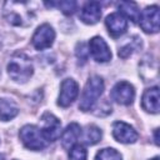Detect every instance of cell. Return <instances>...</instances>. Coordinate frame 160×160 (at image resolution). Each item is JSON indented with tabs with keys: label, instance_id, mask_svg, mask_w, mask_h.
<instances>
[{
	"label": "cell",
	"instance_id": "obj_11",
	"mask_svg": "<svg viewBox=\"0 0 160 160\" xmlns=\"http://www.w3.org/2000/svg\"><path fill=\"white\" fill-rule=\"evenodd\" d=\"M105 25L109 30V34L112 38H119L120 35H122L126 29H128V20L119 12H112L110 14L106 20H105Z\"/></svg>",
	"mask_w": 160,
	"mask_h": 160
},
{
	"label": "cell",
	"instance_id": "obj_2",
	"mask_svg": "<svg viewBox=\"0 0 160 160\" xmlns=\"http://www.w3.org/2000/svg\"><path fill=\"white\" fill-rule=\"evenodd\" d=\"M104 90V81L100 76H92L88 80L84 91L80 98L79 109L82 111H89L96 104L98 99L102 94Z\"/></svg>",
	"mask_w": 160,
	"mask_h": 160
},
{
	"label": "cell",
	"instance_id": "obj_17",
	"mask_svg": "<svg viewBox=\"0 0 160 160\" xmlns=\"http://www.w3.org/2000/svg\"><path fill=\"white\" fill-rule=\"evenodd\" d=\"M101 139V130L95 126V125H89L86 126L84 135H82V141L86 145H95L96 142H99Z\"/></svg>",
	"mask_w": 160,
	"mask_h": 160
},
{
	"label": "cell",
	"instance_id": "obj_18",
	"mask_svg": "<svg viewBox=\"0 0 160 160\" xmlns=\"http://www.w3.org/2000/svg\"><path fill=\"white\" fill-rule=\"evenodd\" d=\"M95 160H121V155L112 148H106L100 150L96 156Z\"/></svg>",
	"mask_w": 160,
	"mask_h": 160
},
{
	"label": "cell",
	"instance_id": "obj_8",
	"mask_svg": "<svg viewBox=\"0 0 160 160\" xmlns=\"http://www.w3.org/2000/svg\"><path fill=\"white\" fill-rule=\"evenodd\" d=\"M112 136L122 144H132L138 140L139 134L136 130L124 121H116L112 125Z\"/></svg>",
	"mask_w": 160,
	"mask_h": 160
},
{
	"label": "cell",
	"instance_id": "obj_20",
	"mask_svg": "<svg viewBox=\"0 0 160 160\" xmlns=\"http://www.w3.org/2000/svg\"><path fill=\"white\" fill-rule=\"evenodd\" d=\"M55 5L59 6V9L65 14V15H71L75 12L76 10V6L78 4L75 1H60V2H56Z\"/></svg>",
	"mask_w": 160,
	"mask_h": 160
},
{
	"label": "cell",
	"instance_id": "obj_5",
	"mask_svg": "<svg viewBox=\"0 0 160 160\" xmlns=\"http://www.w3.org/2000/svg\"><path fill=\"white\" fill-rule=\"evenodd\" d=\"M140 26L145 32L159 31V8L156 5L148 6L139 15Z\"/></svg>",
	"mask_w": 160,
	"mask_h": 160
},
{
	"label": "cell",
	"instance_id": "obj_1",
	"mask_svg": "<svg viewBox=\"0 0 160 160\" xmlns=\"http://www.w3.org/2000/svg\"><path fill=\"white\" fill-rule=\"evenodd\" d=\"M8 72L12 80L18 82H25L32 75L31 60L25 54H15L8 64Z\"/></svg>",
	"mask_w": 160,
	"mask_h": 160
},
{
	"label": "cell",
	"instance_id": "obj_21",
	"mask_svg": "<svg viewBox=\"0 0 160 160\" xmlns=\"http://www.w3.org/2000/svg\"><path fill=\"white\" fill-rule=\"evenodd\" d=\"M135 41L134 40H131V41H128L125 45H122L120 49H119V56H121V58H128L131 52H132V50L135 49Z\"/></svg>",
	"mask_w": 160,
	"mask_h": 160
},
{
	"label": "cell",
	"instance_id": "obj_10",
	"mask_svg": "<svg viewBox=\"0 0 160 160\" xmlns=\"http://www.w3.org/2000/svg\"><path fill=\"white\" fill-rule=\"evenodd\" d=\"M89 49L92 58L99 62H106L111 59V51L105 42V40L100 36H94L89 42Z\"/></svg>",
	"mask_w": 160,
	"mask_h": 160
},
{
	"label": "cell",
	"instance_id": "obj_14",
	"mask_svg": "<svg viewBox=\"0 0 160 160\" xmlns=\"http://www.w3.org/2000/svg\"><path fill=\"white\" fill-rule=\"evenodd\" d=\"M80 135H81V128H80L79 124L71 122L70 125H68L66 129L62 132V136H61L62 148L64 149H70L76 142V140L79 139Z\"/></svg>",
	"mask_w": 160,
	"mask_h": 160
},
{
	"label": "cell",
	"instance_id": "obj_16",
	"mask_svg": "<svg viewBox=\"0 0 160 160\" xmlns=\"http://www.w3.org/2000/svg\"><path fill=\"white\" fill-rule=\"evenodd\" d=\"M19 112L18 105L9 99H0V120L8 121L15 118Z\"/></svg>",
	"mask_w": 160,
	"mask_h": 160
},
{
	"label": "cell",
	"instance_id": "obj_23",
	"mask_svg": "<svg viewBox=\"0 0 160 160\" xmlns=\"http://www.w3.org/2000/svg\"><path fill=\"white\" fill-rule=\"evenodd\" d=\"M155 142L159 144V138H158V129L155 130Z\"/></svg>",
	"mask_w": 160,
	"mask_h": 160
},
{
	"label": "cell",
	"instance_id": "obj_25",
	"mask_svg": "<svg viewBox=\"0 0 160 160\" xmlns=\"http://www.w3.org/2000/svg\"><path fill=\"white\" fill-rule=\"evenodd\" d=\"M151 160H159V158L156 156V158H154V159H151Z\"/></svg>",
	"mask_w": 160,
	"mask_h": 160
},
{
	"label": "cell",
	"instance_id": "obj_19",
	"mask_svg": "<svg viewBox=\"0 0 160 160\" xmlns=\"http://www.w3.org/2000/svg\"><path fill=\"white\" fill-rule=\"evenodd\" d=\"M88 152L86 149L80 145V144H74L70 148V152H69V159L70 160H86Z\"/></svg>",
	"mask_w": 160,
	"mask_h": 160
},
{
	"label": "cell",
	"instance_id": "obj_7",
	"mask_svg": "<svg viewBox=\"0 0 160 160\" xmlns=\"http://www.w3.org/2000/svg\"><path fill=\"white\" fill-rule=\"evenodd\" d=\"M41 120H42V124H44V126L41 129L42 135L45 136V139L48 141H55L61 134V122H60V120L50 112H45L41 116Z\"/></svg>",
	"mask_w": 160,
	"mask_h": 160
},
{
	"label": "cell",
	"instance_id": "obj_12",
	"mask_svg": "<svg viewBox=\"0 0 160 160\" xmlns=\"http://www.w3.org/2000/svg\"><path fill=\"white\" fill-rule=\"evenodd\" d=\"M100 18H101V6H100V2H98V1L86 2L85 6L81 10L80 19L85 24L92 25V24H96L100 20Z\"/></svg>",
	"mask_w": 160,
	"mask_h": 160
},
{
	"label": "cell",
	"instance_id": "obj_9",
	"mask_svg": "<svg viewBox=\"0 0 160 160\" xmlns=\"http://www.w3.org/2000/svg\"><path fill=\"white\" fill-rule=\"evenodd\" d=\"M79 95V85L72 79H65L60 86V95L58 104L62 108L69 106Z\"/></svg>",
	"mask_w": 160,
	"mask_h": 160
},
{
	"label": "cell",
	"instance_id": "obj_22",
	"mask_svg": "<svg viewBox=\"0 0 160 160\" xmlns=\"http://www.w3.org/2000/svg\"><path fill=\"white\" fill-rule=\"evenodd\" d=\"M88 54H89V50H86L85 44H82V42L79 44L78 48H76V55H78V58H79L80 60L85 61V60L88 59Z\"/></svg>",
	"mask_w": 160,
	"mask_h": 160
},
{
	"label": "cell",
	"instance_id": "obj_15",
	"mask_svg": "<svg viewBox=\"0 0 160 160\" xmlns=\"http://www.w3.org/2000/svg\"><path fill=\"white\" fill-rule=\"evenodd\" d=\"M119 14H121L125 19L129 18L132 22H136L139 20V15H140V10L139 6L136 5V2L134 1H121L119 5Z\"/></svg>",
	"mask_w": 160,
	"mask_h": 160
},
{
	"label": "cell",
	"instance_id": "obj_4",
	"mask_svg": "<svg viewBox=\"0 0 160 160\" xmlns=\"http://www.w3.org/2000/svg\"><path fill=\"white\" fill-rule=\"evenodd\" d=\"M55 39V31L49 24L40 25L32 35L31 42L36 50H44L52 45Z\"/></svg>",
	"mask_w": 160,
	"mask_h": 160
},
{
	"label": "cell",
	"instance_id": "obj_13",
	"mask_svg": "<svg viewBox=\"0 0 160 160\" xmlns=\"http://www.w3.org/2000/svg\"><path fill=\"white\" fill-rule=\"evenodd\" d=\"M141 106L148 112H159V88L155 86L145 90L141 98Z\"/></svg>",
	"mask_w": 160,
	"mask_h": 160
},
{
	"label": "cell",
	"instance_id": "obj_3",
	"mask_svg": "<svg viewBox=\"0 0 160 160\" xmlns=\"http://www.w3.org/2000/svg\"><path fill=\"white\" fill-rule=\"evenodd\" d=\"M19 135H20V139H21L22 144L30 150H41L48 144V140L42 135L41 129H39L35 125L22 126Z\"/></svg>",
	"mask_w": 160,
	"mask_h": 160
},
{
	"label": "cell",
	"instance_id": "obj_24",
	"mask_svg": "<svg viewBox=\"0 0 160 160\" xmlns=\"http://www.w3.org/2000/svg\"><path fill=\"white\" fill-rule=\"evenodd\" d=\"M0 160H4V156L2 155H0Z\"/></svg>",
	"mask_w": 160,
	"mask_h": 160
},
{
	"label": "cell",
	"instance_id": "obj_6",
	"mask_svg": "<svg viewBox=\"0 0 160 160\" xmlns=\"http://www.w3.org/2000/svg\"><path fill=\"white\" fill-rule=\"evenodd\" d=\"M110 95H111V99L115 100L116 102L122 104V105H129L132 102L135 98V90L130 82L120 81L112 88Z\"/></svg>",
	"mask_w": 160,
	"mask_h": 160
}]
</instances>
